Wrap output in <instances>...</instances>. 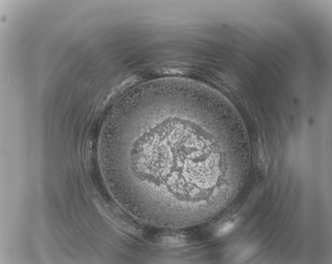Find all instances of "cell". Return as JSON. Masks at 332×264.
<instances>
[{"instance_id": "6da1fadb", "label": "cell", "mask_w": 332, "mask_h": 264, "mask_svg": "<svg viewBox=\"0 0 332 264\" xmlns=\"http://www.w3.org/2000/svg\"><path fill=\"white\" fill-rule=\"evenodd\" d=\"M234 226H235L234 224L232 223H229L225 224L221 229H220L218 233V235H223L228 233L230 232V231L233 229Z\"/></svg>"}]
</instances>
